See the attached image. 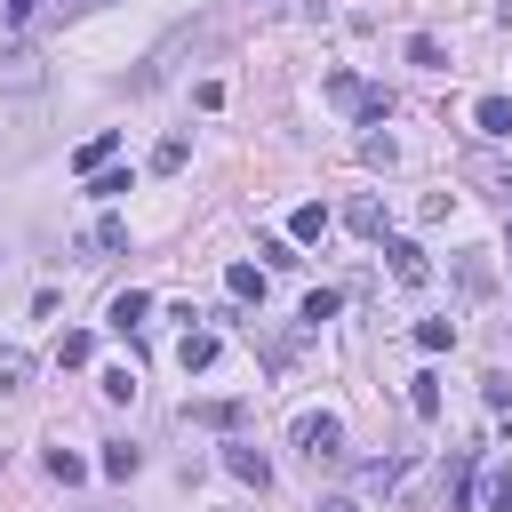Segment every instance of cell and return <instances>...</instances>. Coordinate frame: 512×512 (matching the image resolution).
I'll return each mask as SVG.
<instances>
[{"mask_svg":"<svg viewBox=\"0 0 512 512\" xmlns=\"http://www.w3.org/2000/svg\"><path fill=\"white\" fill-rule=\"evenodd\" d=\"M88 8H104V0H48V16H88Z\"/></svg>","mask_w":512,"mask_h":512,"instance_id":"30","label":"cell"},{"mask_svg":"<svg viewBox=\"0 0 512 512\" xmlns=\"http://www.w3.org/2000/svg\"><path fill=\"white\" fill-rule=\"evenodd\" d=\"M184 152H192L184 136H160V152H152V168H160V176H176V168H184Z\"/></svg>","mask_w":512,"mask_h":512,"instance_id":"25","label":"cell"},{"mask_svg":"<svg viewBox=\"0 0 512 512\" xmlns=\"http://www.w3.org/2000/svg\"><path fill=\"white\" fill-rule=\"evenodd\" d=\"M40 80H48V64H40V48H24V40H8V48H0V88H8V96H32Z\"/></svg>","mask_w":512,"mask_h":512,"instance_id":"2","label":"cell"},{"mask_svg":"<svg viewBox=\"0 0 512 512\" xmlns=\"http://www.w3.org/2000/svg\"><path fill=\"white\" fill-rule=\"evenodd\" d=\"M408 408L416 416H440V376H408Z\"/></svg>","mask_w":512,"mask_h":512,"instance_id":"20","label":"cell"},{"mask_svg":"<svg viewBox=\"0 0 512 512\" xmlns=\"http://www.w3.org/2000/svg\"><path fill=\"white\" fill-rule=\"evenodd\" d=\"M112 152H120V136H112V128H104V136H88V144H80V152H72V168H80V176H96V168H104V160H112Z\"/></svg>","mask_w":512,"mask_h":512,"instance_id":"10","label":"cell"},{"mask_svg":"<svg viewBox=\"0 0 512 512\" xmlns=\"http://www.w3.org/2000/svg\"><path fill=\"white\" fill-rule=\"evenodd\" d=\"M464 176H472V184H488V192H496V200L512 208V168H496V160H472Z\"/></svg>","mask_w":512,"mask_h":512,"instance_id":"17","label":"cell"},{"mask_svg":"<svg viewBox=\"0 0 512 512\" xmlns=\"http://www.w3.org/2000/svg\"><path fill=\"white\" fill-rule=\"evenodd\" d=\"M120 248H128V216H104V224L88 232V264H96V256H120Z\"/></svg>","mask_w":512,"mask_h":512,"instance_id":"9","label":"cell"},{"mask_svg":"<svg viewBox=\"0 0 512 512\" xmlns=\"http://www.w3.org/2000/svg\"><path fill=\"white\" fill-rule=\"evenodd\" d=\"M56 360H64V368H88V360H96V336H88V328H64V336H56Z\"/></svg>","mask_w":512,"mask_h":512,"instance_id":"13","label":"cell"},{"mask_svg":"<svg viewBox=\"0 0 512 512\" xmlns=\"http://www.w3.org/2000/svg\"><path fill=\"white\" fill-rule=\"evenodd\" d=\"M344 224H352L360 240H384V200H352V208H344Z\"/></svg>","mask_w":512,"mask_h":512,"instance_id":"11","label":"cell"},{"mask_svg":"<svg viewBox=\"0 0 512 512\" xmlns=\"http://www.w3.org/2000/svg\"><path fill=\"white\" fill-rule=\"evenodd\" d=\"M224 472H232V480H248V488H272V464H264V448H248V440H232V448H224Z\"/></svg>","mask_w":512,"mask_h":512,"instance_id":"5","label":"cell"},{"mask_svg":"<svg viewBox=\"0 0 512 512\" xmlns=\"http://www.w3.org/2000/svg\"><path fill=\"white\" fill-rule=\"evenodd\" d=\"M320 512H360V504L352 496H320Z\"/></svg>","mask_w":512,"mask_h":512,"instance_id":"31","label":"cell"},{"mask_svg":"<svg viewBox=\"0 0 512 512\" xmlns=\"http://www.w3.org/2000/svg\"><path fill=\"white\" fill-rule=\"evenodd\" d=\"M408 64H424V72H448V48H440L432 32H416V40H408Z\"/></svg>","mask_w":512,"mask_h":512,"instance_id":"18","label":"cell"},{"mask_svg":"<svg viewBox=\"0 0 512 512\" xmlns=\"http://www.w3.org/2000/svg\"><path fill=\"white\" fill-rule=\"evenodd\" d=\"M328 96H336L344 112H360V120H384V112H392V96L368 88V80H352V72H328Z\"/></svg>","mask_w":512,"mask_h":512,"instance_id":"3","label":"cell"},{"mask_svg":"<svg viewBox=\"0 0 512 512\" xmlns=\"http://www.w3.org/2000/svg\"><path fill=\"white\" fill-rule=\"evenodd\" d=\"M480 504H488V512H512V464H496V472L480 480Z\"/></svg>","mask_w":512,"mask_h":512,"instance_id":"16","label":"cell"},{"mask_svg":"<svg viewBox=\"0 0 512 512\" xmlns=\"http://www.w3.org/2000/svg\"><path fill=\"white\" fill-rule=\"evenodd\" d=\"M288 232H296V240H320V232H328V208H320V200H304V208L288 216Z\"/></svg>","mask_w":512,"mask_h":512,"instance_id":"19","label":"cell"},{"mask_svg":"<svg viewBox=\"0 0 512 512\" xmlns=\"http://www.w3.org/2000/svg\"><path fill=\"white\" fill-rule=\"evenodd\" d=\"M216 360V328H184V344H176V368L192 376V368H208Z\"/></svg>","mask_w":512,"mask_h":512,"instance_id":"7","label":"cell"},{"mask_svg":"<svg viewBox=\"0 0 512 512\" xmlns=\"http://www.w3.org/2000/svg\"><path fill=\"white\" fill-rule=\"evenodd\" d=\"M224 288H232V304H264V272H256V264H232Z\"/></svg>","mask_w":512,"mask_h":512,"instance_id":"12","label":"cell"},{"mask_svg":"<svg viewBox=\"0 0 512 512\" xmlns=\"http://www.w3.org/2000/svg\"><path fill=\"white\" fill-rule=\"evenodd\" d=\"M144 312H152V296H144V288H128V296H112V312H104V320H112L120 336H136V328H144Z\"/></svg>","mask_w":512,"mask_h":512,"instance_id":"6","label":"cell"},{"mask_svg":"<svg viewBox=\"0 0 512 512\" xmlns=\"http://www.w3.org/2000/svg\"><path fill=\"white\" fill-rule=\"evenodd\" d=\"M288 440H296L312 464H344V416H328V408L296 416V424H288Z\"/></svg>","mask_w":512,"mask_h":512,"instance_id":"1","label":"cell"},{"mask_svg":"<svg viewBox=\"0 0 512 512\" xmlns=\"http://www.w3.org/2000/svg\"><path fill=\"white\" fill-rule=\"evenodd\" d=\"M416 344H424V352H448V344H456V320H416Z\"/></svg>","mask_w":512,"mask_h":512,"instance_id":"22","label":"cell"},{"mask_svg":"<svg viewBox=\"0 0 512 512\" xmlns=\"http://www.w3.org/2000/svg\"><path fill=\"white\" fill-rule=\"evenodd\" d=\"M136 464H144V456H136L128 440H104V456H96V472H104V480H128Z\"/></svg>","mask_w":512,"mask_h":512,"instance_id":"15","label":"cell"},{"mask_svg":"<svg viewBox=\"0 0 512 512\" xmlns=\"http://www.w3.org/2000/svg\"><path fill=\"white\" fill-rule=\"evenodd\" d=\"M456 280H464L472 296H488V264H480V256H464V264H456Z\"/></svg>","mask_w":512,"mask_h":512,"instance_id":"29","label":"cell"},{"mask_svg":"<svg viewBox=\"0 0 512 512\" xmlns=\"http://www.w3.org/2000/svg\"><path fill=\"white\" fill-rule=\"evenodd\" d=\"M88 192H96V200H120V192H128V176H120V168H96V176H88Z\"/></svg>","mask_w":512,"mask_h":512,"instance_id":"26","label":"cell"},{"mask_svg":"<svg viewBox=\"0 0 512 512\" xmlns=\"http://www.w3.org/2000/svg\"><path fill=\"white\" fill-rule=\"evenodd\" d=\"M304 320H312V328L336 320V288H312V296H304Z\"/></svg>","mask_w":512,"mask_h":512,"instance_id":"27","label":"cell"},{"mask_svg":"<svg viewBox=\"0 0 512 512\" xmlns=\"http://www.w3.org/2000/svg\"><path fill=\"white\" fill-rule=\"evenodd\" d=\"M48 472H56V480H64V488H80V480H88V464H80V456H72V448H48Z\"/></svg>","mask_w":512,"mask_h":512,"instance_id":"23","label":"cell"},{"mask_svg":"<svg viewBox=\"0 0 512 512\" xmlns=\"http://www.w3.org/2000/svg\"><path fill=\"white\" fill-rule=\"evenodd\" d=\"M256 256H264V264H272V272H288V264H304V256H296V248H288V240H264V248H256Z\"/></svg>","mask_w":512,"mask_h":512,"instance_id":"28","label":"cell"},{"mask_svg":"<svg viewBox=\"0 0 512 512\" xmlns=\"http://www.w3.org/2000/svg\"><path fill=\"white\" fill-rule=\"evenodd\" d=\"M32 16H48V0H0V24H8V32H24Z\"/></svg>","mask_w":512,"mask_h":512,"instance_id":"24","label":"cell"},{"mask_svg":"<svg viewBox=\"0 0 512 512\" xmlns=\"http://www.w3.org/2000/svg\"><path fill=\"white\" fill-rule=\"evenodd\" d=\"M384 264H392L400 288H424V280H432V256H424L416 240H384Z\"/></svg>","mask_w":512,"mask_h":512,"instance_id":"4","label":"cell"},{"mask_svg":"<svg viewBox=\"0 0 512 512\" xmlns=\"http://www.w3.org/2000/svg\"><path fill=\"white\" fill-rule=\"evenodd\" d=\"M184 416H192V424H216V432H232V424H240V400H192Z\"/></svg>","mask_w":512,"mask_h":512,"instance_id":"14","label":"cell"},{"mask_svg":"<svg viewBox=\"0 0 512 512\" xmlns=\"http://www.w3.org/2000/svg\"><path fill=\"white\" fill-rule=\"evenodd\" d=\"M472 128L480 136H512V96H480L472 104Z\"/></svg>","mask_w":512,"mask_h":512,"instance_id":"8","label":"cell"},{"mask_svg":"<svg viewBox=\"0 0 512 512\" xmlns=\"http://www.w3.org/2000/svg\"><path fill=\"white\" fill-rule=\"evenodd\" d=\"M24 376H32V352L8 344V352H0V392H24Z\"/></svg>","mask_w":512,"mask_h":512,"instance_id":"21","label":"cell"}]
</instances>
